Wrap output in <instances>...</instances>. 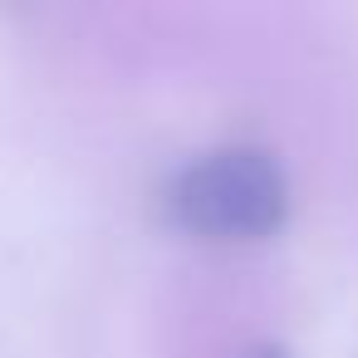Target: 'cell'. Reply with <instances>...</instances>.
<instances>
[{
    "instance_id": "1",
    "label": "cell",
    "mask_w": 358,
    "mask_h": 358,
    "mask_svg": "<svg viewBox=\"0 0 358 358\" xmlns=\"http://www.w3.org/2000/svg\"><path fill=\"white\" fill-rule=\"evenodd\" d=\"M177 221L211 241H260L285 226L289 182L265 148H216L187 162L167 192Z\"/></svg>"
}]
</instances>
